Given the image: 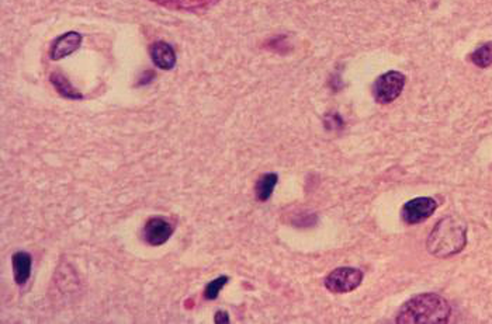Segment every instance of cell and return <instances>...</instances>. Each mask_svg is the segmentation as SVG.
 I'll list each match as a JSON object with an SVG mask.
<instances>
[{
  "label": "cell",
  "instance_id": "6da1fadb",
  "mask_svg": "<svg viewBox=\"0 0 492 324\" xmlns=\"http://www.w3.org/2000/svg\"><path fill=\"white\" fill-rule=\"evenodd\" d=\"M451 316L449 302L438 293H421L407 301L398 312V324H444Z\"/></svg>",
  "mask_w": 492,
  "mask_h": 324
},
{
  "label": "cell",
  "instance_id": "7a4b0ae2",
  "mask_svg": "<svg viewBox=\"0 0 492 324\" xmlns=\"http://www.w3.org/2000/svg\"><path fill=\"white\" fill-rule=\"evenodd\" d=\"M467 244V226L456 216L440 219L431 232L426 247L438 259H447L460 253Z\"/></svg>",
  "mask_w": 492,
  "mask_h": 324
},
{
  "label": "cell",
  "instance_id": "3957f363",
  "mask_svg": "<svg viewBox=\"0 0 492 324\" xmlns=\"http://www.w3.org/2000/svg\"><path fill=\"white\" fill-rule=\"evenodd\" d=\"M405 75L389 70L379 76L373 85V96L379 104H389L397 100L405 87Z\"/></svg>",
  "mask_w": 492,
  "mask_h": 324
},
{
  "label": "cell",
  "instance_id": "277c9868",
  "mask_svg": "<svg viewBox=\"0 0 492 324\" xmlns=\"http://www.w3.org/2000/svg\"><path fill=\"white\" fill-rule=\"evenodd\" d=\"M363 271L355 267H337L325 278V288L332 293H349L360 286Z\"/></svg>",
  "mask_w": 492,
  "mask_h": 324
},
{
  "label": "cell",
  "instance_id": "5b68a950",
  "mask_svg": "<svg viewBox=\"0 0 492 324\" xmlns=\"http://www.w3.org/2000/svg\"><path fill=\"white\" fill-rule=\"evenodd\" d=\"M436 208L438 202L431 197L414 198L402 207L401 217L407 225H418L434 215Z\"/></svg>",
  "mask_w": 492,
  "mask_h": 324
},
{
  "label": "cell",
  "instance_id": "8992f818",
  "mask_svg": "<svg viewBox=\"0 0 492 324\" xmlns=\"http://www.w3.org/2000/svg\"><path fill=\"white\" fill-rule=\"evenodd\" d=\"M174 227L164 217H151L144 226V240L154 247L164 244L173 234Z\"/></svg>",
  "mask_w": 492,
  "mask_h": 324
},
{
  "label": "cell",
  "instance_id": "52a82bcc",
  "mask_svg": "<svg viewBox=\"0 0 492 324\" xmlns=\"http://www.w3.org/2000/svg\"><path fill=\"white\" fill-rule=\"evenodd\" d=\"M82 44V36L76 31H69L62 36H59L50 50V58L53 60H59L62 58H66L79 50Z\"/></svg>",
  "mask_w": 492,
  "mask_h": 324
},
{
  "label": "cell",
  "instance_id": "ba28073f",
  "mask_svg": "<svg viewBox=\"0 0 492 324\" xmlns=\"http://www.w3.org/2000/svg\"><path fill=\"white\" fill-rule=\"evenodd\" d=\"M11 267L13 276L17 285H26L31 276L33 267V257L27 252H16L11 256Z\"/></svg>",
  "mask_w": 492,
  "mask_h": 324
},
{
  "label": "cell",
  "instance_id": "9c48e42d",
  "mask_svg": "<svg viewBox=\"0 0 492 324\" xmlns=\"http://www.w3.org/2000/svg\"><path fill=\"white\" fill-rule=\"evenodd\" d=\"M150 54L155 66L162 70H170L176 65V53L173 47L164 41L154 43L150 48Z\"/></svg>",
  "mask_w": 492,
  "mask_h": 324
},
{
  "label": "cell",
  "instance_id": "30bf717a",
  "mask_svg": "<svg viewBox=\"0 0 492 324\" xmlns=\"http://www.w3.org/2000/svg\"><path fill=\"white\" fill-rule=\"evenodd\" d=\"M159 6H164L172 10H180V11H199L206 10L219 0H151Z\"/></svg>",
  "mask_w": 492,
  "mask_h": 324
},
{
  "label": "cell",
  "instance_id": "8fae6325",
  "mask_svg": "<svg viewBox=\"0 0 492 324\" xmlns=\"http://www.w3.org/2000/svg\"><path fill=\"white\" fill-rule=\"evenodd\" d=\"M278 183V176L276 173L262 174L255 184V197L259 202H266L271 200L274 188Z\"/></svg>",
  "mask_w": 492,
  "mask_h": 324
},
{
  "label": "cell",
  "instance_id": "7c38bea8",
  "mask_svg": "<svg viewBox=\"0 0 492 324\" xmlns=\"http://www.w3.org/2000/svg\"><path fill=\"white\" fill-rule=\"evenodd\" d=\"M50 80L55 87V90L65 99L68 100H82L83 96L70 85V82L62 75L55 72L50 76Z\"/></svg>",
  "mask_w": 492,
  "mask_h": 324
},
{
  "label": "cell",
  "instance_id": "4fadbf2b",
  "mask_svg": "<svg viewBox=\"0 0 492 324\" xmlns=\"http://www.w3.org/2000/svg\"><path fill=\"white\" fill-rule=\"evenodd\" d=\"M470 59L476 66L481 69L490 68L492 65V41L478 47L473 54L470 55Z\"/></svg>",
  "mask_w": 492,
  "mask_h": 324
},
{
  "label": "cell",
  "instance_id": "5bb4252c",
  "mask_svg": "<svg viewBox=\"0 0 492 324\" xmlns=\"http://www.w3.org/2000/svg\"><path fill=\"white\" fill-rule=\"evenodd\" d=\"M229 278L226 275H221L219 278H216L214 281L209 282L204 288V299L207 301H216L219 298L221 289L228 284Z\"/></svg>",
  "mask_w": 492,
  "mask_h": 324
},
{
  "label": "cell",
  "instance_id": "9a60e30c",
  "mask_svg": "<svg viewBox=\"0 0 492 324\" xmlns=\"http://www.w3.org/2000/svg\"><path fill=\"white\" fill-rule=\"evenodd\" d=\"M317 223V216L314 214H310V215H305V217L300 216L298 220H294V225L297 227H310V226H314Z\"/></svg>",
  "mask_w": 492,
  "mask_h": 324
},
{
  "label": "cell",
  "instance_id": "2e32d148",
  "mask_svg": "<svg viewBox=\"0 0 492 324\" xmlns=\"http://www.w3.org/2000/svg\"><path fill=\"white\" fill-rule=\"evenodd\" d=\"M214 323L216 324H229V316L225 310H219L214 316Z\"/></svg>",
  "mask_w": 492,
  "mask_h": 324
}]
</instances>
